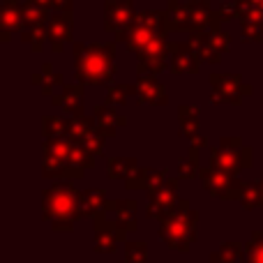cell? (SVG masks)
I'll return each mask as SVG.
<instances>
[{
    "label": "cell",
    "instance_id": "1",
    "mask_svg": "<svg viewBox=\"0 0 263 263\" xmlns=\"http://www.w3.org/2000/svg\"><path fill=\"white\" fill-rule=\"evenodd\" d=\"M166 37V9H145L136 14L134 23L116 42H123L136 55V74L159 77L168 69Z\"/></svg>",
    "mask_w": 263,
    "mask_h": 263
},
{
    "label": "cell",
    "instance_id": "30",
    "mask_svg": "<svg viewBox=\"0 0 263 263\" xmlns=\"http://www.w3.org/2000/svg\"><path fill=\"white\" fill-rule=\"evenodd\" d=\"M210 261H213V263H238V261H245V247H242L238 240L222 242V245H219V250L210 254Z\"/></svg>",
    "mask_w": 263,
    "mask_h": 263
},
{
    "label": "cell",
    "instance_id": "4",
    "mask_svg": "<svg viewBox=\"0 0 263 263\" xmlns=\"http://www.w3.org/2000/svg\"><path fill=\"white\" fill-rule=\"evenodd\" d=\"M199 210L192 208L187 199H178L176 208L159 219V238L166 242V247L176 252H190L192 242L196 240V231H199Z\"/></svg>",
    "mask_w": 263,
    "mask_h": 263
},
{
    "label": "cell",
    "instance_id": "20",
    "mask_svg": "<svg viewBox=\"0 0 263 263\" xmlns=\"http://www.w3.org/2000/svg\"><path fill=\"white\" fill-rule=\"evenodd\" d=\"M92 118H95L97 129H100V134L104 136V139H114L116 132L127 125V118L116 114V109L109 104H97L95 109H92Z\"/></svg>",
    "mask_w": 263,
    "mask_h": 263
},
{
    "label": "cell",
    "instance_id": "21",
    "mask_svg": "<svg viewBox=\"0 0 263 263\" xmlns=\"http://www.w3.org/2000/svg\"><path fill=\"white\" fill-rule=\"evenodd\" d=\"M166 171H159V168H145L139 166L134 173L125 180V187L127 190H145V194L155 192L164 180H166Z\"/></svg>",
    "mask_w": 263,
    "mask_h": 263
},
{
    "label": "cell",
    "instance_id": "24",
    "mask_svg": "<svg viewBox=\"0 0 263 263\" xmlns=\"http://www.w3.org/2000/svg\"><path fill=\"white\" fill-rule=\"evenodd\" d=\"M166 30L171 32H190V12H187V3L180 0H171L166 5Z\"/></svg>",
    "mask_w": 263,
    "mask_h": 263
},
{
    "label": "cell",
    "instance_id": "11",
    "mask_svg": "<svg viewBox=\"0 0 263 263\" xmlns=\"http://www.w3.org/2000/svg\"><path fill=\"white\" fill-rule=\"evenodd\" d=\"M136 7L132 0H106L104 3V30L118 40L125 30L134 23L136 18Z\"/></svg>",
    "mask_w": 263,
    "mask_h": 263
},
{
    "label": "cell",
    "instance_id": "34",
    "mask_svg": "<svg viewBox=\"0 0 263 263\" xmlns=\"http://www.w3.org/2000/svg\"><path fill=\"white\" fill-rule=\"evenodd\" d=\"M51 14H53L51 9L40 7V5H35V3L23 5V23H26V26H42V23H49Z\"/></svg>",
    "mask_w": 263,
    "mask_h": 263
},
{
    "label": "cell",
    "instance_id": "5",
    "mask_svg": "<svg viewBox=\"0 0 263 263\" xmlns=\"http://www.w3.org/2000/svg\"><path fill=\"white\" fill-rule=\"evenodd\" d=\"M72 139H44L42 141V178L46 180H81L86 171L69 164L72 155Z\"/></svg>",
    "mask_w": 263,
    "mask_h": 263
},
{
    "label": "cell",
    "instance_id": "10",
    "mask_svg": "<svg viewBox=\"0 0 263 263\" xmlns=\"http://www.w3.org/2000/svg\"><path fill=\"white\" fill-rule=\"evenodd\" d=\"M178 185H180V178H166L162 185L157 187L155 192L148 194V208H145V215L150 219H164L178 203Z\"/></svg>",
    "mask_w": 263,
    "mask_h": 263
},
{
    "label": "cell",
    "instance_id": "17",
    "mask_svg": "<svg viewBox=\"0 0 263 263\" xmlns=\"http://www.w3.org/2000/svg\"><path fill=\"white\" fill-rule=\"evenodd\" d=\"M187 12H190V32H205L213 28H222V18L210 7L208 0H190Z\"/></svg>",
    "mask_w": 263,
    "mask_h": 263
},
{
    "label": "cell",
    "instance_id": "7",
    "mask_svg": "<svg viewBox=\"0 0 263 263\" xmlns=\"http://www.w3.org/2000/svg\"><path fill=\"white\" fill-rule=\"evenodd\" d=\"M208 83H210L208 102L213 106H219V104L240 106V102L245 100V97L254 95V88L242 81L240 74H217L215 72L208 77Z\"/></svg>",
    "mask_w": 263,
    "mask_h": 263
},
{
    "label": "cell",
    "instance_id": "33",
    "mask_svg": "<svg viewBox=\"0 0 263 263\" xmlns=\"http://www.w3.org/2000/svg\"><path fill=\"white\" fill-rule=\"evenodd\" d=\"M236 5L240 21H256L263 28V0H236Z\"/></svg>",
    "mask_w": 263,
    "mask_h": 263
},
{
    "label": "cell",
    "instance_id": "39",
    "mask_svg": "<svg viewBox=\"0 0 263 263\" xmlns=\"http://www.w3.org/2000/svg\"><path fill=\"white\" fill-rule=\"evenodd\" d=\"M219 18L222 21H231V18H238V5L236 3H224L222 7L217 9Z\"/></svg>",
    "mask_w": 263,
    "mask_h": 263
},
{
    "label": "cell",
    "instance_id": "13",
    "mask_svg": "<svg viewBox=\"0 0 263 263\" xmlns=\"http://www.w3.org/2000/svg\"><path fill=\"white\" fill-rule=\"evenodd\" d=\"M201 58L190 42H168V72L171 74H199Z\"/></svg>",
    "mask_w": 263,
    "mask_h": 263
},
{
    "label": "cell",
    "instance_id": "27",
    "mask_svg": "<svg viewBox=\"0 0 263 263\" xmlns=\"http://www.w3.org/2000/svg\"><path fill=\"white\" fill-rule=\"evenodd\" d=\"M18 40L26 46H30L32 53H42L44 51V42L49 40V23H42V26H26L18 32Z\"/></svg>",
    "mask_w": 263,
    "mask_h": 263
},
{
    "label": "cell",
    "instance_id": "26",
    "mask_svg": "<svg viewBox=\"0 0 263 263\" xmlns=\"http://www.w3.org/2000/svg\"><path fill=\"white\" fill-rule=\"evenodd\" d=\"M199 106L196 104H180L178 106V129H180V136L185 139H194L199 136Z\"/></svg>",
    "mask_w": 263,
    "mask_h": 263
},
{
    "label": "cell",
    "instance_id": "41",
    "mask_svg": "<svg viewBox=\"0 0 263 263\" xmlns=\"http://www.w3.org/2000/svg\"><path fill=\"white\" fill-rule=\"evenodd\" d=\"M30 3L40 5V7H46V9H53V3H55V0H30Z\"/></svg>",
    "mask_w": 263,
    "mask_h": 263
},
{
    "label": "cell",
    "instance_id": "22",
    "mask_svg": "<svg viewBox=\"0 0 263 263\" xmlns=\"http://www.w3.org/2000/svg\"><path fill=\"white\" fill-rule=\"evenodd\" d=\"M23 5L16 3H0V32H3V42H9L12 32L23 30Z\"/></svg>",
    "mask_w": 263,
    "mask_h": 263
},
{
    "label": "cell",
    "instance_id": "6",
    "mask_svg": "<svg viewBox=\"0 0 263 263\" xmlns=\"http://www.w3.org/2000/svg\"><path fill=\"white\" fill-rule=\"evenodd\" d=\"M252 164H254V150L245 145L240 136H222L219 143L210 148L208 166L217 171L240 176L245 168H252Z\"/></svg>",
    "mask_w": 263,
    "mask_h": 263
},
{
    "label": "cell",
    "instance_id": "43",
    "mask_svg": "<svg viewBox=\"0 0 263 263\" xmlns=\"http://www.w3.org/2000/svg\"><path fill=\"white\" fill-rule=\"evenodd\" d=\"M259 185H261V210H263V173L259 176Z\"/></svg>",
    "mask_w": 263,
    "mask_h": 263
},
{
    "label": "cell",
    "instance_id": "15",
    "mask_svg": "<svg viewBox=\"0 0 263 263\" xmlns=\"http://www.w3.org/2000/svg\"><path fill=\"white\" fill-rule=\"evenodd\" d=\"M74 37V12H53L49 18V44L53 53H63Z\"/></svg>",
    "mask_w": 263,
    "mask_h": 263
},
{
    "label": "cell",
    "instance_id": "36",
    "mask_svg": "<svg viewBox=\"0 0 263 263\" xmlns=\"http://www.w3.org/2000/svg\"><path fill=\"white\" fill-rule=\"evenodd\" d=\"M240 205L245 210L261 208V185H259V180H247L245 192H242V199H240Z\"/></svg>",
    "mask_w": 263,
    "mask_h": 263
},
{
    "label": "cell",
    "instance_id": "18",
    "mask_svg": "<svg viewBox=\"0 0 263 263\" xmlns=\"http://www.w3.org/2000/svg\"><path fill=\"white\" fill-rule=\"evenodd\" d=\"M205 145H208V139H205L203 134L194 136V139L190 141V153L178 157V162H176V176L180 178V180H194V178H199V173H201L199 155Z\"/></svg>",
    "mask_w": 263,
    "mask_h": 263
},
{
    "label": "cell",
    "instance_id": "19",
    "mask_svg": "<svg viewBox=\"0 0 263 263\" xmlns=\"http://www.w3.org/2000/svg\"><path fill=\"white\" fill-rule=\"evenodd\" d=\"M83 86H86V83H81V81L65 83L60 95H53L51 102L69 116H83V95H86Z\"/></svg>",
    "mask_w": 263,
    "mask_h": 263
},
{
    "label": "cell",
    "instance_id": "40",
    "mask_svg": "<svg viewBox=\"0 0 263 263\" xmlns=\"http://www.w3.org/2000/svg\"><path fill=\"white\" fill-rule=\"evenodd\" d=\"M74 9V0H55L51 12H72Z\"/></svg>",
    "mask_w": 263,
    "mask_h": 263
},
{
    "label": "cell",
    "instance_id": "3",
    "mask_svg": "<svg viewBox=\"0 0 263 263\" xmlns=\"http://www.w3.org/2000/svg\"><path fill=\"white\" fill-rule=\"evenodd\" d=\"M81 190L67 180L53 182V187H46L42 192V217L44 222H51L53 231L67 233L74 229V224L81 217V205H79Z\"/></svg>",
    "mask_w": 263,
    "mask_h": 263
},
{
    "label": "cell",
    "instance_id": "42",
    "mask_svg": "<svg viewBox=\"0 0 263 263\" xmlns=\"http://www.w3.org/2000/svg\"><path fill=\"white\" fill-rule=\"evenodd\" d=\"M0 3H16V5H26V3H30V0H0Z\"/></svg>",
    "mask_w": 263,
    "mask_h": 263
},
{
    "label": "cell",
    "instance_id": "9",
    "mask_svg": "<svg viewBox=\"0 0 263 263\" xmlns=\"http://www.w3.org/2000/svg\"><path fill=\"white\" fill-rule=\"evenodd\" d=\"M187 42L196 51L201 63L217 65L222 60V55L229 53V49H231V32L222 30V28H213V30L205 32H190Z\"/></svg>",
    "mask_w": 263,
    "mask_h": 263
},
{
    "label": "cell",
    "instance_id": "32",
    "mask_svg": "<svg viewBox=\"0 0 263 263\" xmlns=\"http://www.w3.org/2000/svg\"><path fill=\"white\" fill-rule=\"evenodd\" d=\"M69 134V118L65 116H44L42 118V136L44 139H65Z\"/></svg>",
    "mask_w": 263,
    "mask_h": 263
},
{
    "label": "cell",
    "instance_id": "31",
    "mask_svg": "<svg viewBox=\"0 0 263 263\" xmlns=\"http://www.w3.org/2000/svg\"><path fill=\"white\" fill-rule=\"evenodd\" d=\"M129 97H136V86L134 83H111V86H106L104 104L123 106V104H127L129 102Z\"/></svg>",
    "mask_w": 263,
    "mask_h": 263
},
{
    "label": "cell",
    "instance_id": "28",
    "mask_svg": "<svg viewBox=\"0 0 263 263\" xmlns=\"http://www.w3.org/2000/svg\"><path fill=\"white\" fill-rule=\"evenodd\" d=\"M139 168L136 157H109L106 159V176L111 180H127L132 173Z\"/></svg>",
    "mask_w": 263,
    "mask_h": 263
},
{
    "label": "cell",
    "instance_id": "38",
    "mask_svg": "<svg viewBox=\"0 0 263 263\" xmlns=\"http://www.w3.org/2000/svg\"><path fill=\"white\" fill-rule=\"evenodd\" d=\"M240 35H242V42H261L263 28L256 21H240Z\"/></svg>",
    "mask_w": 263,
    "mask_h": 263
},
{
    "label": "cell",
    "instance_id": "35",
    "mask_svg": "<svg viewBox=\"0 0 263 263\" xmlns=\"http://www.w3.org/2000/svg\"><path fill=\"white\" fill-rule=\"evenodd\" d=\"M125 263H153L148 261V245L143 240L125 242Z\"/></svg>",
    "mask_w": 263,
    "mask_h": 263
},
{
    "label": "cell",
    "instance_id": "16",
    "mask_svg": "<svg viewBox=\"0 0 263 263\" xmlns=\"http://www.w3.org/2000/svg\"><path fill=\"white\" fill-rule=\"evenodd\" d=\"M136 104L145 106H166L168 104V95H166V88L157 81L155 74H136Z\"/></svg>",
    "mask_w": 263,
    "mask_h": 263
},
{
    "label": "cell",
    "instance_id": "12",
    "mask_svg": "<svg viewBox=\"0 0 263 263\" xmlns=\"http://www.w3.org/2000/svg\"><path fill=\"white\" fill-rule=\"evenodd\" d=\"M92 231H95L92 247H95L97 254H111V252H116L120 242H127V236H129L127 231L116 227L104 215H97V217L92 219Z\"/></svg>",
    "mask_w": 263,
    "mask_h": 263
},
{
    "label": "cell",
    "instance_id": "45",
    "mask_svg": "<svg viewBox=\"0 0 263 263\" xmlns=\"http://www.w3.org/2000/svg\"><path fill=\"white\" fill-rule=\"evenodd\" d=\"M123 263H125V261H123Z\"/></svg>",
    "mask_w": 263,
    "mask_h": 263
},
{
    "label": "cell",
    "instance_id": "37",
    "mask_svg": "<svg viewBox=\"0 0 263 263\" xmlns=\"http://www.w3.org/2000/svg\"><path fill=\"white\" fill-rule=\"evenodd\" d=\"M245 263H263V231H254L245 245Z\"/></svg>",
    "mask_w": 263,
    "mask_h": 263
},
{
    "label": "cell",
    "instance_id": "8",
    "mask_svg": "<svg viewBox=\"0 0 263 263\" xmlns=\"http://www.w3.org/2000/svg\"><path fill=\"white\" fill-rule=\"evenodd\" d=\"M199 180H201V187L210 196L222 201H238V203H240L242 192H245V185H247V180H240L238 176H231V173L217 171L213 166H205V168L201 166Z\"/></svg>",
    "mask_w": 263,
    "mask_h": 263
},
{
    "label": "cell",
    "instance_id": "44",
    "mask_svg": "<svg viewBox=\"0 0 263 263\" xmlns=\"http://www.w3.org/2000/svg\"><path fill=\"white\" fill-rule=\"evenodd\" d=\"M261 106H263V100H261Z\"/></svg>",
    "mask_w": 263,
    "mask_h": 263
},
{
    "label": "cell",
    "instance_id": "25",
    "mask_svg": "<svg viewBox=\"0 0 263 263\" xmlns=\"http://www.w3.org/2000/svg\"><path fill=\"white\" fill-rule=\"evenodd\" d=\"M106 192L104 190H81L79 194V205H81V217H92L104 213L106 205Z\"/></svg>",
    "mask_w": 263,
    "mask_h": 263
},
{
    "label": "cell",
    "instance_id": "14",
    "mask_svg": "<svg viewBox=\"0 0 263 263\" xmlns=\"http://www.w3.org/2000/svg\"><path fill=\"white\" fill-rule=\"evenodd\" d=\"M136 210H139V203L134 199H111L106 201L104 205V217L111 219L116 227H120L123 231L134 233L139 229V222H136Z\"/></svg>",
    "mask_w": 263,
    "mask_h": 263
},
{
    "label": "cell",
    "instance_id": "29",
    "mask_svg": "<svg viewBox=\"0 0 263 263\" xmlns=\"http://www.w3.org/2000/svg\"><path fill=\"white\" fill-rule=\"evenodd\" d=\"M97 132V125H95V118L92 116H69V134L67 139L72 141H86L90 134H95Z\"/></svg>",
    "mask_w": 263,
    "mask_h": 263
},
{
    "label": "cell",
    "instance_id": "2",
    "mask_svg": "<svg viewBox=\"0 0 263 263\" xmlns=\"http://www.w3.org/2000/svg\"><path fill=\"white\" fill-rule=\"evenodd\" d=\"M116 44H118L116 40L104 42V44L72 42L77 81L86 86H111L116 77Z\"/></svg>",
    "mask_w": 263,
    "mask_h": 263
},
{
    "label": "cell",
    "instance_id": "23",
    "mask_svg": "<svg viewBox=\"0 0 263 263\" xmlns=\"http://www.w3.org/2000/svg\"><path fill=\"white\" fill-rule=\"evenodd\" d=\"M30 83L40 88L42 95L53 97V90H55V88H58V86H65V79H63V74L55 72L51 63H44L40 72H35V74L30 77Z\"/></svg>",
    "mask_w": 263,
    "mask_h": 263
}]
</instances>
